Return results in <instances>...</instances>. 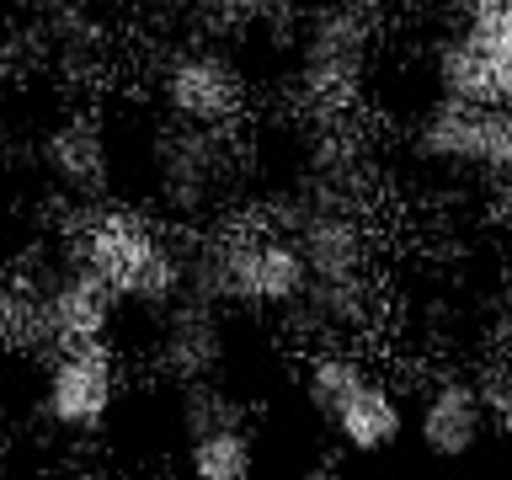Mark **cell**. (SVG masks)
Masks as SVG:
<instances>
[{"instance_id": "obj_1", "label": "cell", "mask_w": 512, "mask_h": 480, "mask_svg": "<svg viewBox=\"0 0 512 480\" xmlns=\"http://www.w3.org/2000/svg\"><path fill=\"white\" fill-rule=\"evenodd\" d=\"M310 288L299 240L283 224H224L187 251V294L246 310H294Z\"/></svg>"}, {"instance_id": "obj_2", "label": "cell", "mask_w": 512, "mask_h": 480, "mask_svg": "<svg viewBox=\"0 0 512 480\" xmlns=\"http://www.w3.org/2000/svg\"><path fill=\"white\" fill-rule=\"evenodd\" d=\"M70 251H80L102 278L134 304L166 310L187 294V251H176L160 224L123 203H86L70 219Z\"/></svg>"}, {"instance_id": "obj_3", "label": "cell", "mask_w": 512, "mask_h": 480, "mask_svg": "<svg viewBox=\"0 0 512 480\" xmlns=\"http://www.w3.org/2000/svg\"><path fill=\"white\" fill-rule=\"evenodd\" d=\"M416 155L448 171H475L491 192H512V102L438 96L416 123Z\"/></svg>"}, {"instance_id": "obj_4", "label": "cell", "mask_w": 512, "mask_h": 480, "mask_svg": "<svg viewBox=\"0 0 512 480\" xmlns=\"http://www.w3.org/2000/svg\"><path fill=\"white\" fill-rule=\"evenodd\" d=\"M368 43H374V11L368 0H331L304 22L299 43V91L310 96L320 118H336L358 102Z\"/></svg>"}, {"instance_id": "obj_5", "label": "cell", "mask_w": 512, "mask_h": 480, "mask_svg": "<svg viewBox=\"0 0 512 480\" xmlns=\"http://www.w3.org/2000/svg\"><path fill=\"white\" fill-rule=\"evenodd\" d=\"M235 182V150H230V128H208V123H182L166 128L155 144V192L171 214L198 219L208 214Z\"/></svg>"}, {"instance_id": "obj_6", "label": "cell", "mask_w": 512, "mask_h": 480, "mask_svg": "<svg viewBox=\"0 0 512 480\" xmlns=\"http://www.w3.org/2000/svg\"><path fill=\"white\" fill-rule=\"evenodd\" d=\"M118 400V368H112L102 342H75L48 358V379H43V416L70 438H91L102 432Z\"/></svg>"}, {"instance_id": "obj_7", "label": "cell", "mask_w": 512, "mask_h": 480, "mask_svg": "<svg viewBox=\"0 0 512 480\" xmlns=\"http://www.w3.org/2000/svg\"><path fill=\"white\" fill-rule=\"evenodd\" d=\"M38 294H43V347L38 352H48V358L75 342H102L112 326V304L123 299L80 251H64V262L38 283Z\"/></svg>"}, {"instance_id": "obj_8", "label": "cell", "mask_w": 512, "mask_h": 480, "mask_svg": "<svg viewBox=\"0 0 512 480\" xmlns=\"http://www.w3.org/2000/svg\"><path fill=\"white\" fill-rule=\"evenodd\" d=\"M246 75L230 54L219 48H182L166 75H160V102H166L182 123H208V128H230L246 112Z\"/></svg>"}, {"instance_id": "obj_9", "label": "cell", "mask_w": 512, "mask_h": 480, "mask_svg": "<svg viewBox=\"0 0 512 480\" xmlns=\"http://www.w3.org/2000/svg\"><path fill=\"white\" fill-rule=\"evenodd\" d=\"M43 171L54 176L59 192L91 203L102 198L107 182H112V139H107V123L96 112H70L59 118L54 128L43 134Z\"/></svg>"}, {"instance_id": "obj_10", "label": "cell", "mask_w": 512, "mask_h": 480, "mask_svg": "<svg viewBox=\"0 0 512 480\" xmlns=\"http://www.w3.org/2000/svg\"><path fill=\"white\" fill-rule=\"evenodd\" d=\"M160 368L176 384L192 379H214V368L224 363V320L219 304L203 294H182L166 304V320H160Z\"/></svg>"}, {"instance_id": "obj_11", "label": "cell", "mask_w": 512, "mask_h": 480, "mask_svg": "<svg viewBox=\"0 0 512 480\" xmlns=\"http://www.w3.org/2000/svg\"><path fill=\"white\" fill-rule=\"evenodd\" d=\"M491 411H486V390L475 379H432L422 395V411H416V438H422L427 454L438 459H459L486 438Z\"/></svg>"}, {"instance_id": "obj_12", "label": "cell", "mask_w": 512, "mask_h": 480, "mask_svg": "<svg viewBox=\"0 0 512 480\" xmlns=\"http://www.w3.org/2000/svg\"><path fill=\"white\" fill-rule=\"evenodd\" d=\"M331 432L347 454H384V448H395L400 432H406V400H400L395 384L368 374L363 390L331 416Z\"/></svg>"}, {"instance_id": "obj_13", "label": "cell", "mask_w": 512, "mask_h": 480, "mask_svg": "<svg viewBox=\"0 0 512 480\" xmlns=\"http://www.w3.org/2000/svg\"><path fill=\"white\" fill-rule=\"evenodd\" d=\"M454 32L486 70L491 102H512V0H470Z\"/></svg>"}, {"instance_id": "obj_14", "label": "cell", "mask_w": 512, "mask_h": 480, "mask_svg": "<svg viewBox=\"0 0 512 480\" xmlns=\"http://www.w3.org/2000/svg\"><path fill=\"white\" fill-rule=\"evenodd\" d=\"M363 379H368V363L358 352H347L342 342H326L320 352H310V363H304V400L331 422V416L363 390Z\"/></svg>"}, {"instance_id": "obj_15", "label": "cell", "mask_w": 512, "mask_h": 480, "mask_svg": "<svg viewBox=\"0 0 512 480\" xmlns=\"http://www.w3.org/2000/svg\"><path fill=\"white\" fill-rule=\"evenodd\" d=\"M187 464H192V475H198V480H246L256 470L251 427L230 422V427H214V432L187 438Z\"/></svg>"}, {"instance_id": "obj_16", "label": "cell", "mask_w": 512, "mask_h": 480, "mask_svg": "<svg viewBox=\"0 0 512 480\" xmlns=\"http://www.w3.org/2000/svg\"><path fill=\"white\" fill-rule=\"evenodd\" d=\"M230 422H246V411L230 400V390H219L214 379L182 384V427H187V438L214 432V427H230Z\"/></svg>"}, {"instance_id": "obj_17", "label": "cell", "mask_w": 512, "mask_h": 480, "mask_svg": "<svg viewBox=\"0 0 512 480\" xmlns=\"http://www.w3.org/2000/svg\"><path fill=\"white\" fill-rule=\"evenodd\" d=\"M480 390H486V411H491V427L502 432V438H512V363L491 368Z\"/></svg>"}, {"instance_id": "obj_18", "label": "cell", "mask_w": 512, "mask_h": 480, "mask_svg": "<svg viewBox=\"0 0 512 480\" xmlns=\"http://www.w3.org/2000/svg\"><path fill=\"white\" fill-rule=\"evenodd\" d=\"M224 6H256V0H224Z\"/></svg>"}, {"instance_id": "obj_19", "label": "cell", "mask_w": 512, "mask_h": 480, "mask_svg": "<svg viewBox=\"0 0 512 480\" xmlns=\"http://www.w3.org/2000/svg\"><path fill=\"white\" fill-rule=\"evenodd\" d=\"M0 464H6V454H0Z\"/></svg>"}]
</instances>
